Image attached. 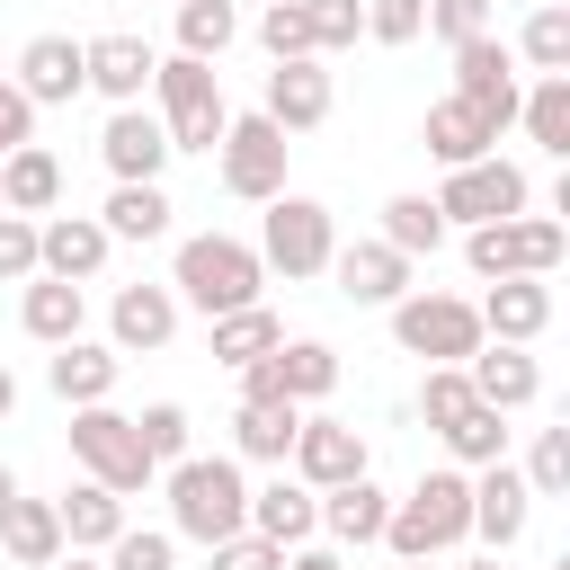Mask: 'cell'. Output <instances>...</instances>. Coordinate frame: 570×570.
Wrapping results in <instances>:
<instances>
[{"mask_svg": "<svg viewBox=\"0 0 570 570\" xmlns=\"http://www.w3.org/2000/svg\"><path fill=\"white\" fill-rule=\"evenodd\" d=\"M71 463L89 472V481H107L116 499H134V490H151V454H142V436H134V419L116 410V401H89V410H71Z\"/></svg>", "mask_w": 570, "mask_h": 570, "instance_id": "7", "label": "cell"}, {"mask_svg": "<svg viewBox=\"0 0 570 570\" xmlns=\"http://www.w3.org/2000/svg\"><path fill=\"white\" fill-rule=\"evenodd\" d=\"M525 205H534V178H525L517 160H499V151L445 169V187H436V214L463 223V232H472V223H508V214H525Z\"/></svg>", "mask_w": 570, "mask_h": 570, "instance_id": "10", "label": "cell"}, {"mask_svg": "<svg viewBox=\"0 0 570 570\" xmlns=\"http://www.w3.org/2000/svg\"><path fill=\"white\" fill-rule=\"evenodd\" d=\"M383 543H392V561H436V552L472 543V472H463V463H445V472H419V481L392 499V517H383Z\"/></svg>", "mask_w": 570, "mask_h": 570, "instance_id": "1", "label": "cell"}, {"mask_svg": "<svg viewBox=\"0 0 570 570\" xmlns=\"http://www.w3.org/2000/svg\"><path fill=\"white\" fill-rule=\"evenodd\" d=\"M517 125H525L534 151L570 160V71H534V89L517 98Z\"/></svg>", "mask_w": 570, "mask_h": 570, "instance_id": "32", "label": "cell"}, {"mask_svg": "<svg viewBox=\"0 0 570 570\" xmlns=\"http://www.w3.org/2000/svg\"><path fill=\"white\" fill-rule=\"evenodd\" d=\"M169 294H178V312H205V321L214 312H240V303L267 294V258L249 240H232V232H196L169 258Z\"/></svg>", "mask_w": 570, "mask_h": 570, "instance_id": "2", "label": "cell"}, {"mask_svg": "<svg viewBox=\"0 0 570 570\" xmlns=\"http://www.w3.org/2000/svg\"><path fill=\"white\" fill-rule=\"evenodd\" d=\"M169 187L160 178H116V196L98 205V223H107V240H160L169 232Z\"/></svg>", "mask_w": 570, "mask_h": 570, "instance_id": "31", "label": "cell"}, {"mask_svg": "<svg viewBox=\"0 0 570 570\" xmlns=\"http://www.w3.org/2000/svg\"><path fill=\"white\" fill-rule=\"evenodd\" d=\"M285 570H347V561H338V552H321V543H294V552H285Z\"/></svg>", "mask_w": 570, "mask_h": 570, "instance_id": "51", "label": "cell"}, {"mask_svg": "<svg viewBox=\"0 0 570 570\" xmlns=\"http://www.w3.org/2000/svg\"><path fill=\"white\" fill-rule=\"evenodd\" d=\"M330 107H338V89H330V71H321V53H294V62H276L267 71V125H285V134H312V125H330Z\"/></svg>", "mask_w": 570, "mask_h": 570, "instance_id": "16", "label": "cell"}, {"mask_svg": "<svg viewBox=\"0 0 570 570\" xmlns=\"http://www.w3.org/2000/svg\"><path fill=\"white\" fill-rule=\"evenodd\" d=\"M392 570H428V561H392Z\"/></svg>", "mask_w": 570, "mask_h": 570, "instance_id": "56", "label": "cell"}, {"mask_svg": "<svg viewBox=\"0 0 570 570\" xmlns=\"http://www.w3.org/2000/svg\"><path fill=\"white\" fill-rule=\"evenodd\" d=\"M321 276H338V294L365 303V312H392V303L410 294V258H401L392 240H347V249H330Z\"/></svg>", "mask_w": 570, "mask_h": 570, "instance_id": "13", "label": "cell"}, {"mask_svg": "<svg viewBox=\"0 0 570 570\" xmlns=\"http://www.w3.org/2000/svg\"><path fill=\"white\" fill-rule=\"evenodd\" d=\"M178 338V294L169 285H116L107 303V347L116 356H160Z\"/></svg>", "mask_w": 570, "mask_h": 570, "instance_id": "14", "label": "cell"}, {"mask_svg": "<svg viewBox=\"0 0 570 570\" xmlns=\"http://www.w3.org/2000/svg\"><path fill=\"white\" fill-rule=\"evenodd\" d=\"M107 570H178V534H160V525H125V534L107 543Z\"/></svg>", "mask_w": 570, "mask_h": 570, "instance_id": "43", "label": "cell"}, {"mask_svg": "<svg viewBox=\"0 0 570 570\" xmlns=\"http://www.w3.org/2000/svg\"><path fill=\"white\" fill-rule=\"evenodd\" d=\"M205 338H214V365H232V374H240L249 356H267V347L285 338V321H276L267 303H240V312H214V321H205Z\"/></svg>", "mask_w": 570, "mask_h": 570, "instance_id": "35", "label": "cell"}, {"mask_svg": "<svg viewBox=\"0 0 570 570\" xmlns=\"http://www.w3.org/2000/svg\"><path fill=\"white\" fill-rule=\"evenodd\" d=\"M107 223L98 214H36V276H62V285H89L107 267Z\"/></svg>", "mask_w": 570, "mask_h": 570, "instance_id": "12", "label": "cell"}, {"mask_svg": "<svg viewBox=\"0 0 570 570\" xmlns=\"http://www.w3.org/2000/svg\"><path fill=\"white\" fill-rule=\"evenodd\" d=\"M151 98H160L151 116L169 125V151H214V142H223V125H232L223 71H214V62H196V53H160Z\"/></svg>", "mask_w": 570, "mask_h": 570, "instance_id": "4", "label": "cell"}, {"mask_svg": "<svg viewBox=\"0 0 570 570\" xmlns=\"http://www.w3.org/2000/svg\"><path fill=\"white\" fill-rule=\"evenodd\" d=\"M80 71H89V89H98L107 107H134V98L151 89L160 53H151L142 36H125V27H116V36H89V45H80Z\"/></svg>", "mask_w": 570, "mask_h": 570, "instance_id": "18", "label": "cell"}, {"mask_svg": "<svg viewBox=\"0 0 570 570\" xmlns=\"http://www.w3.org/2000/svg\"><path fill=\"white\" fill-rule=\"evenodd\" d=\"M294 428H303L294 401H240V410H232V454H240V463H285Z\"/></svg>", "mask_w": 570, "mask_h": 570, "instance_id": "33", "label": "cell"}, {"mask_svg": "<svg viewBox=\"0 0 570 570\" xmlns=\"http://www.w3.org/2000/svg\"><path fill=\"white\" fill-rule=\"evenodd\" d=\"M365 36L374 45H419L428 36V0H365Z\"/></svg>", "mask_w": 570, "mask_h": 570, "instance_id": "46", "label": "cell"}, {"mask_svg": "<svg viewBox=\"0 0 570 570\" xmlns=\"http://www.w3.org/2000/svg\"><path fill=\"white\" fill-rule=\"evenodd\" d=\"M18 330L45 338V347H62V338L89 330V294L62 285V276H27V294H18Z\"/></svg>", "mask_w": 570, "mask_h": 570, "instance_id": "29", "label": "cell"}, {"mask_svg": "<svg viewBox=\"0 0 570 570\" xmlns=\"http://www.w3.org/2000/svg\"><path fill=\"white\" fill-rule=\"evenodd\" d=\"M436 436H445V454H454L463 472H481V463H499V454H508V410L472 401V410H463L454 428H436Z\"/></svg>", "mask_w": 570, "mask_h": 570, "instance_id": "38", "label": "cell"}, {"mask_svg": "<svg viewBox=\"0 0 570 570\" xmlns=\"http://www.w3.org/2000/svg\"><path fill=\"white\" fill-rule=\"evenodd\" d=\"M525 517H534V490H525V472L499 454V463H481L472 472V534L490 543V552H508L517 534H525Z\"/></svg>", "mask_w": 570, "mask_h": 570, "instance_id": "17", "label": "cell"}, {"mask_svg": "<svg viewBox=\"0 0 570 570\" xmlns=\"http://www.w3.org/2000/svg\"><path fill=\"white\" fill-rule=\"evenodd\" d=\"M525 71H570V9L561 0H543L525 27H517V45H508Z\"/></svg>", "mask_w": 570, "mask_h": 570, "instance_id": "39", "label": "cell"}, {"mask_svg": "<svg viewBox=\"0 0 570 570\" xmlns=\"http://www.w3.org/2000/svg\"><path fill=\"white\" fill-rule=\"evenodd\" d=\"M214 570H285V543H267V534H249V525H240V534H223V543H214Z\"/></svg>", "mask_w": 570, "mask_h": 570, "instance_id": "48", "label": "cell"}, {"mask_svg": "<svg viewBox=\"0 0 570 570\" xmlns=\"http://www.w3.org/2000/svg\"><path fill=\"white\" fill-rule=\"evenodd\" d=\"M267 374H276V392H285L294 410H312V401L338 392V347H330V338H276V347H267Z\"/></svg>", "mask_w": 570, "mask_h": 570, "instance_id": "25", "label": "cell"}, {"mask_svg": "<svg viewBox=\"0 0 570 570\" xmlns=\"http://www.w3.org/2000/svg\"><path fill=\"white\" fill-rule=\"evenodd\" d=\"M0 552L18 561V570H45L53 552H62V517H53V499H9V517H0Z\"/></svg>", "mask_w": 570, "mask_h": 570, "instance_id": "34", "label": "cell"}, {"mask_svg": "<svg viewBox=\"0 0 570 570\" xmlns=\"http://www.w3.org/2000/svg\"><path fill=\"white\" fill-rule=\"evenodd\" d=\"M285 151H294L285 125H267V116H232L223 142H214V178H223V196H240V205L285 196Z\"/></svg>", "mask_w": 570, "mask_h": 570, "instance_id": "8", "label": "cell"}, {"mask_svg": "<svg viewBox=\"0 0 570 570\" xmlns=\"http://www.w3.org/2000/svg\"><path fill=\"white\" fill-rule=\"evenodd\" d=\"M27 276H36V214L0 205V285H27Z\"/></svg>", "mask_w": 570, "mask_h": 570, "instance_id": "47", "label": "cell"}, {"mask_svg": "<svg viewBox=\"0 0 570 570\" xmlns=\"http://www.w3.org/2000/svg\"><path fill=\"white\" fill-rule=\"evenodd\" d=\"M472 312H481V338L534 347V338L552 330V285H543V276H490V294H481Z\"/></svg>", "mask_w": 570, "mask_h": 570, "instance_id": "20", "label": "cell"}, {"mask_svg": "<svg viewBox=\"0 0 570 570\" xmlns=\"http://www.w3.org/2000/svg\"><path fill=\"white\" fill-rule=\"evenodd\" d=\"M45 570H107V561H98V552H71V543H62V552H53Z\"/></svg>", "mask_w": 570, "mask_h": 570, "instance_id": "52", "label": "cell"}, {"mask_svg": "<svg viewBox=\"0 0 570 570\" xmlns=\"http://www.w3.org/2000/svg\"><path fill=\"white\" fill-rule=\"evenodd\" d=\"M428 36H445V45L490 36V0H428Z\"/></svg>", "mask_w": 570, "mask_h": 570, "instance_id": "49", "label": "cell"}, {"mask_svg": "<svg viewBox=\"0 0 570 570\" xmlns=\"http://www.w3.org/2000/svg\"><path fill=\"white\" fill-rule=\"evenodd\" d=\"M517 472H525L534 499H561V490H570V428H534V445H525Z\"/></svg>", "mask_w": 570, "mask_h": 570, "instance_id": "40", "label": "cell"}, {"mask_svg": "<svg viewBox=\"0 0 570 570\" xmlns=\"http://www.w3.org/2000/svg\"><path fill=\"white\" fill-rule=\"evenodd\" d=\"M463 374H472V392H481L490 410H525V401L543 392V365H534L517 338H499V347H472V356H463Z\"/></svg>", "mask_w": 570, "mask_h": 570, "instance_id": "26", "label": "cell"}, {"mask_svg": "<svg viewBox=\"0 0 570 570\" xmlns=\"http://www.w3.org/2000/svg\"><path fill=\"white\" fill-rule=\"evenodd\" d=\"M454 98H472L499 134L517 125V98H525V80H517V53H508V36H463L454 45Z\"/></svg>", "mask_w": 570, "mask_h": 570, "instance_id": "11", "label": "cell"}, {"mask_svg": "<svg viewBox=\"0 0 570 570\" xmlns=\"http://www.w3.org/2000/svg\"><path fill=\"white\" fill-rule=\"evenodd\" d=\"M169 9H178V0H169Z\"/></svg>", "mask_w": 570, "mask_h": 570, "instance_id": "57", "label": "cell"}, {"mask_svg": "<svg viewBox=\"0 0 570 570\" xmlns=\"http://www.w3.org/2000/svg\"><path fill=\"white\" fill-rule=\"evenodd\" d=\"M383 517H392V490H383L374 472H356V481L321 490V534H330L338 552H356V543H383Z\"/></svg>", "mask_w": 570, "mask_h": 570, "instance_id": "24", "label": "cell"}, {"mask_svg": "<svg viewBox=\"0 0 570 570\" xmlns=\"http://www.w3.org/2000/svg\"><path fill=\"white\" fill-rule=\"evenodd\" d=\"M463 570H508V552H490V561H463Z\"/></svg>", "mask_w": 570, "mask_h": 570, "instance_id": "55", "label": "cell"}, {"mask_svg": "<svg viewBox=\"0 0 570 570\" xmlns=\"http://www.w3.org/2000/svg\"><path fill=\"white\" fill-rule=\"evenodd\" d=\"M98 160H107V178H160V169H169V125L134 98V107H116V116H107Z\"/></svg>", "mask_w": 570, "mask_h": 570, "instance_id": "19", "label": "cell"}, {"mask_svg": "<svg viewBox=\"0 0 570 570\" xmlns=\"http://www.w3.org/2000/svg\"><path fill=\"white\" fill-rule=\"evenodd\" d=\"M18 142H36V98L18 80H0V151H18Z\"/></svg>", "mask_w": 570, "mask_h": 570, "instance_id": "50", "label": "cell"}, {"mask_svg": "<svg viewBox=\"0 0 570 570\" xmlns=\"http://www.w3.org/2000/svg\"><path fill=\"white\" fill-rule=\"evenodd\" d=\"M249 525V481H240V454H178L169 463V534L178 543H223Z\"/></svg>", "mask_w": 570, "mask_h": 570, "instance_id": "3", "label": "cell"}, {"mask_svg": "<svg viewBox=\"0 0 570 570\" xmlns=\"http://www.w3.org/2000/svg\"><path fill=\"white\" fill-rule=\"evenodd\" d=\"M258 45H267V62L312 53V9H303V0H267V9H258Z\"/></svg>", "mask_w": 570, "mask_h": 570, "instance_id": "42", "label": "cell"}, {"mask_svg": "<svg viewBox=\"0 0 570 570\" xmlns=\"http://www.w3.org/2000/svg\"><path fill=\"white\" fill-rule=\"evenodd\" d=\"M374 240H392L410 267H419V258H436V249H445V214H436V196H392Z\"/></svg>", "mask_w": 570, "mask_h": 570, "instance_id": "36", "label": "cell"}, {"mask_svg": "<svg viewBox=\"0 0 570 570\" xmlns=\"http://www.w3.org/2000/svg\"><path fill=\"white\" fill-rule=\"evenodd\" d=\"M419 142H428V160H445V169H463V160H490V151H499V125H490V116H481L472 98H454V89H445V98L428 107V125H419Z\"/></svg>", "mask_w": 570, "mask_h": 570, "instance_id": "23", "label": "cell"}, {"mask_svg": "<svg viewBox=\"0 0 570 570\" xmlns=\"http://www.w3.org/2000/svg\"><path fill=\"white\" fill-rule=\"evenodd\" d=\"M134 436H142L151 463H178V454H187V410H178V401H151V410L134 419Z\"/></svg>", "mask_w": 570, "mask_h": 570, "instance_id": "45", "label": "cell"}, {"mask_svg": "<svg viewBox=\"0 0 570 570\" xmlns=\"http://www.w3.org/2000/svg\"><path fill=\"white\" fill-rule=\"evenodd\" d=\"M116 374H125V356H116L107 338H62V347H53V365H45V383H53V401H62V410L116 401Z\"/></svg>", "mask_w": 570, "mask_h": 570, "instance_id": "21", "label": "cell"}, {"mask_svg": "<svg viewBox=\"0 0 570 570\" xmlns=\"http://www.w3.org/2000/svg\"><path fill=\"white\" fill-rule=\"evenodd\" d=\"M570 249V232L552 214H508V223H472L463 232V267L490 285V276H552Z\"/></svg>", "mask_w": 570, "mask_h": 570, "instance_id": "5", "label": "cell"}, {"mask_svg": "<svg viewBox=\"0 0 570 570\" xmlns=\"http://www.w3.org/2000/svg\"><path fill=\"white\" fill-rule=\"evenodd\" d=\"M312 9V53H347L365 36V0H303Z\"/></svg>", "mask_w": 570, "mask_h": 570, "instance_id": "44", "label": "cell"}, {"mask_svg": "<svg viewBox=\"0 0 570 570\" xmlns=\"http://www.w3.org/2000/svg\"><path fill=\"white\" fill-rule=\"evenodd\" d=\"M0 205H9V214H53V205H62V160H53L45 142L0 151Z\"/></svg>", "mask_w": 570, "mask_h": 570, "instance_id": "30", "label": "cell"}, {"mask_svg": "<svg viewBox=\"0 0 570 570\" xmlns=\"http://www.w3.org/2000/svg\"><path fill=\"white\" fill-rule=\"evenodd\" d=\"M392 338H401V356H419V365H463V356L481 347V312H472L463 294L410 285V294L392 303Z\"/></svg>", "mask_w": 570, "mask_h": 570, "instance_id": "6", "label": "cell"}, {"mask_svg": "<svg viewBox=\"0 0 570 570\" xmlns=\"http://www.w3.org/2000/svg\"><path fill=\"white\" fill-rule=\"evenodd\" d=\"M232 45H240V9H232V0H178V53L223 62Z\"/></svg>", "mask_w": 570, "mask_h": 570, "instance_id": "37", "label": "cell"}, {"mask_svg": "<svg viewBox=\"0 0 570 570\" xmlns=\"http://www.w3.org/2000/svg\"><path fill=\"white\" fill-rule=\"evenodd\" d=\"M249 534H267V543H312L321 534V490H303V481H267V490H249Z\"/></svg>", "mask_w": 570, "mask_h": 570, "instance_id": "27", "label": "cell"}, {"mask_svg": "<svg viewBox=\"0 0 570 570\" xmlns=\"http://www.w3.org/2000/svg\"><path fill=\"white\" fill-rule=\"evenodd\" d=\"M9 410H18V383H9V365H0V419H9Z\"/></svg>", "mask_w": 570, "mask_h": 570, "instance_id": "53", "label": "cell"}, {"mask_svg": "<svg viewBox=\"0 0 570 570\" xmlns=\"http://www.w3.org/2000/svg\"><path fill=\"white\" fill-rule=\"evenodd\" d=\"M36 107H71L80 89H89V71H80V36H27V53H18V71H9Z\"/></svg>", "mask_w": 570, "mask_h": 570, "instance_id": "22", "label": "cell"}, {"mask_svg": "<svg viewBox=\"0 0 570 570\" xmlns=\"http://www.w3.org/2000/svg\"><path fill=\"white\" fill-rule=\"evenodd\" d=\"M472 401H481V392H472L463 365H428V383H419V419H428V428H454Z\"/></svg>", "mask_w": 570, "mask_h": 570, "instance_id": "41", "label": "cell"}, {"mask_svg": "<svg viewBox=\"0 0 570 570\" xmlns=\"http://www.w3.org/2000/svg\"><path fill=\"white\" fill-rule=\"evenodd\" d=\"M9 499H18V472H9V463H0V517H9Z\"/></svg>", "mask_w": 570, "mask_h": 570, "instance_id": "54", "label": "cell"}, {"mask_svg": "<svg viewBox=\"0 0 570 570\" xmlns=\"http://www.w3.org/2000/svg\"><path fill=\"white\" fill-rule=\"evenodd\" d=\"M285 463H294V481H303V490H338V481H356V472H365V436H356L347 419H303V428H294V445H285Z\"/></svg>", "mask_w": 570, "mask_h": 570, "instance_id": "15", "label": "cell"}, {"mask_svg": "<svg viewBox=\"0 0 570 570\" xmlns=\"http://www.w3.org/2000/svg\"><path fill=\"white\" fill-rule=\"evenodd\" d=\"M330 249H338V223H330V205L321 196H267V232H258V258H267V276H321L330 267Z\"/></svg>", "mask_w": 570, "mask_h": 570, "instance_id": "9", "label": "cell"}, {"mask_svg": "<svg viewBox=\"0 0 570 570\" xmlns=\"http://www.w3.org/2000/svg\"><path fill=\"white\" fill-rule=\"evenodd\" d=\"M53 517H62V543H71V552H107V543L125 534V499H116L107 481H89V472L53 499Z\"/></svg>", "mask_w": 570, "mask_h": 570, "instance_id": "28", "label": "cell"}]
</instances>
